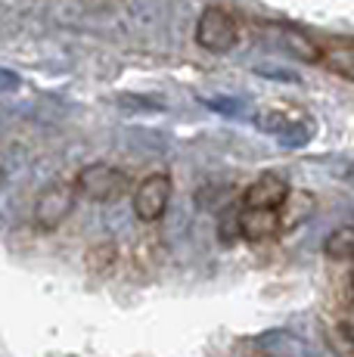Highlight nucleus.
<instances>
[{
	"instance_id": "f257e3e1",
	"label": "nucleus",
	"mask_w": 354,
	"mask_h": 357,
	"mask_svg": "<svg viewBox=\"0 0 354 357\" xmlns=\"http://www.w3.org/2000/svg\"><path fill=\"white\" fill-rule=\"evenodd\" d=\"M320 329L336 357H354V271H348L326 298Z\"/></svg>"
},
{
	"instance_id": "f03ea898",
	"label": "nucleus",
	"mask_w": 354,
	"mask_h": 357,
	"mask_svg": "<svg viewBox=\"0 0 354 357\" xmlns=\"http://www.w3.org/2000/svg\"><path fill=\"white\" fill-rule=\"evenodd\" d=\"M75 190L78 196H87L91 202H118L121 196L131 190V177L128 171L115 168L109 162H93L75 174Z\"/></svg>"
},
{
	"instance_id": "7ed1b4c3",
	"label": "nucleus",
	"mask_w": 354,
	"mask_h": 357,
	"mask_svg": "<svg viewBox=\"0 0 354 357\" xmlns=\"http://www.w3.org/2000/svg\"><path fill=\"white\" fill-rule=\"evenodd\" d=\"M240 19L227 10V6H208L202 10L199 22H196V44L208 53H230L240 44Z\"/></svg>"
},
{
	"instance_id": "20e7f679",
	"label": "nucleus",
	"mask_w": 354,
	"mask_h": 357,
	"mask_svg": "<svg viewBox=\"0 0 354 357\" xmlns=\"http://www.w3.org/2000/svg\"><path fill=\"white\" fill-rule=\"evenodd\" d=\"M75 202H78V190H75L72 181H56L50 187H44L38 193V202H35V227L38 230H56L59 224H66V218L72 215Z\"/></svg>"
},
{
	"instance_id": "39448f33",
	"label": "nucleus",
	"mask_w": 354,
	"mask_h": 357,
	"mask_svg": "<svg viewBox=\"0 0 354 357\" xmlns=\"http://www.w3.org/2000/svg\"><path fill=\"white\" fill-rule=\"evenodd\" d=\"M171 174H165V171L146 174L134 190V218L143 224L162 221V215L168 211V202H171Z\"/></svg>"
},
{
	"instance_id": "423d86ee",
	"label": "nucleus",
	"mask_w": 354,
	"mask_h": 357,
	"mask_svg": "<svg viewBox=\"0 0 354 357\" xmlns=\"http://www.w3.org/2000/svg\"><path fill=\"white\" fill-rule=\"evenodd\" d=\"M311 63L326 72L354 81V38H317L311 40Z\"/></svg>"
},
{
	"instance_id": "0eeeda50",
	"label": "nucleus",
	"mask_w": 354,
	"mask_h": 357,
	"mask_svg": "<svg viewBox=\"0 0 354 357\" xmlns=\"http://www.w3.org/2000/svg\"><path fill=\"white\" fill-rule=\"evenodd\" d=\"M289 183H286V177L274 174V171H268V174H261L258 181H252L246 187V193H243V205L240 208H255V211H283L286 202H289Z\"/></svg>"
},
{
	"instance_id": "6e6552de",
	"label": "nucleus",
	"mask_w": 354,
	"mask_h": 357,
	"mask_svg": "<svg viewBox=\"0 0 354 357\" xmlns=\"http://www.w3.org/2000/svg\"><path fill=\"white\" fill-rule=\"evenodd\" d=\"M236 230L240 239L252 245L270 243L283 233V215L280 211H255V208H240L236 211Z\"/></svg>"
},
{
	"instance_id": "1a4fd4ad",
	"label": "nucleus",
	"mask_w": 354,
	"mask_h": 357,
	"mask_svg": "<svg viewBox=\"0 0 354 357\" xmlns=\"http://www.w3.org/2000/svg\"><path fill=\"white\" fill-rule=\"evenodd\" d=\"M323 255L332 264L354 267V227H339L323 239Z\"/></svg>"
},
{
	"instance_id": "9d476101",
	"label": "nucleus",
	"mask_w": 354,
	"mask_h": 357,
	"mask_svg": "<svg viewBox=\"0 0 354 357\" xmlns=\"http://www.w3.org/2000/svg\"><path fill=\"white\" fill-rule=\"evenodd\" d=\"M115 264H118V245L109 243V239L91 245V249L84 252V267L93 277H109V273L115 271Z\"/></svg>"
}]
</instances>
